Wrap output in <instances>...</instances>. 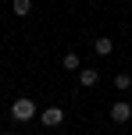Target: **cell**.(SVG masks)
<instances>
[{
    "label": "cell",
    "instance_id": "obj_3",
    "mask_svg": "<svg viewBox=\"0 0 132 135\" xmlns=\"http://www.w3.org/2000/svg\"><path fill=\"white\" fill-rule=\"evenodd\" d=\"M129 117H132V103H125V100H118V103H114V107H111V121H114V124H125Z\"/></svg>",
    "mask_w": 132,
    "mask_h": 135
},
{
    "label": "cell",
    "instance_id": "obj_1",
    "mask_svg": "<svg viewBox=\"0 0 132 135\" xmlns=\"http://www.w3.org/2000/svg\"><path fill=\"white\" fill-rule=\"evenodd\" d=\"M11 117L14 121H32L36 117V103L29 100V96H18V100L11 103Z\"/></svg>",
    "mask_w": 132,
    "mask_h": 135
},
{
    "label": "cell",
    "instance_id": "obj_5",
    "mask_svg": "<svg viewBox=\"0 0 132 135\" xmlns=\"http://www.w3.org/2000/svg\"><path fill=\"white\" fill-rule=\"evenodd\" d=\"M111 50H114V43L107 39V36H100V39L93 43V54H100V57H107V54H111Z\"/></svg>",
    "mask_w": 132,
    "mask_h": 135
},
{
    "label": "cell",
    "instance_id": "obj_9",
    "mask_svg": "<svg viewBox=\"0 0 132 135\" xmlns=\"http://www.w3.org/2000/svg\"><path fill=\"white\" fill-rule=\"evenodd\" d=\"M0 135H7V132H0Z\"/></svg>",
    "mask_w": 132,
    "mask_h": 135
},
{
    "label": "cell",
    "instance_id": "obj_6",
    "mask_svg": "<svg viewBox=\"0 0 132 135\" xmlns=\"http://www.w3.org/2000/svg\"><path fill=\"white\" fill-rule=\"evenodd\" d=\"M64 71H79V64H82V61H79V54H64Z\"/></svg>",
    "mask_w": 132,
    "mask_h": 135
},
{
    "label": "cell",
    "instance_id": "obj_8",
    "mask_svg": "<svg viewBox=\"0 0 132 135\" xmlns=\"http://www.w3.org/2000/svg\"><path fill=\"white\" fill-rule=\"evenodd\" d=\"M114 85H118V89H129L132 85V75H114Z\"/></svg>",
    "mask_w": 132,
    "mask_h": 135
},
{
    "label": "cell",
    "instance_id": "obj_4",
    "mask_svg": "<svg viewBox=\"0 0 132 135\" xmlns=\"http://www.w3.org/2000/svg\"><path fill=\"white\" fill-rule=\"evenodd\" d=\"M79 82H82L86 89L97 85V82H100V71H97V68H82V71H79Z\"/></svg>",
    "mask_w": 132,
    "mask_h": 135
},
{
    "label": "cell",
    "instance_id": "obj_7",
    "mask_svg": "<svg viewBox=\"0 0 132 135\" xmlns=\"http://www.w3.org/2000/svg\"><path fill=\"white\" fill-rule=\"evenodd\" d=\"M29 11H32V0H14V14L18 18H25Z\"/></svg>",
    "mask_w": 132,
    "mask_h": 135
},
{
    "label": "cell",
    "instance_id": "obj_2",
    "mask_svg": "<svg viewBox=\"0 0 132 135\" xmlns=\"http://www.w3.org/2000/svg\"><path fill=\"white\" fill-rule=\"evenodd\" d=\"M39 121L47 124V128H61V124H64V110H61V107H47V110L39 114Z\"/></svg>",
    "mask_w": 132,
    "mask_h": 135
}]
</instances>
